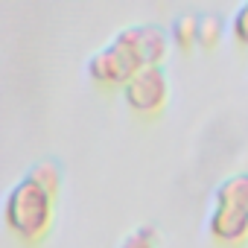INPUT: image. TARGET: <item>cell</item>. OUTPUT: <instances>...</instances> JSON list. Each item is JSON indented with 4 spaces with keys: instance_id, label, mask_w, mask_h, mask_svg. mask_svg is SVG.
I'll return each instance as SVG.
<instances>
[{
    "instance_id": "3957f363",
    "label": "cell",
    "mask_w": 248,
    "mask_h": 248,
    "mask_svg": "<svg viewBox=\"0 0 248 248\" xmlns=\"http://www.w3.org/2000/svg\"><path fill=\"white\" fill-rule=\"evenodd\" d=\"M210 228L219 239H239L248 233V216L233 210V207H216L213 219H210Z\"/></svg>"
},
{
    "instance_id": "5b68a950",
    "label": "cell",
    "mask_w": 248,
    "mask_h": 248,
    "mask_svg": "<svg viewBox=\"0 0 248 248\" xmlns=\"http://www.w3.org/2000/svg\"><path fill=\"white\" fill-rule=\"evenodd\" d=\"M30 178H32L38 187L50 190V193H56V190H59V184H62V172L56 170V164H38V167L30 172Z\"/></svg>"
},
{
    "instance_id": "6da1fadb",
    "label": "cell",
    "mask_w": 248,
    "mask_h": 248,
    "mask_svg": "<svg viewBox=\"0 0 248 248\" xmlns=\"http://www.w3.org/2000/svg\"><path fill=\"white\" fill-rule=\"evenodd\" d=\"M6 222L21 236L44 233L50 222V190L38 187L32 178L18 181L6 196Z\"/></svg>"
},
{
    "instance_id": "8992f818",
    "label": "cell",
    "mask_w": 248,
    "mask_h": 248,
    "mask_svg": "<svg viewBox=\"0 0 248 248\" xmlns=\"http://www.w3.org/2000/svg\"><path fill=\"white\" fill-rule=\"evenodd\" d=\"M123 248H158V236H155L152 228H138L126 236Z\"/></svg>"
},
{
    "instance_id": "7a4b0ae2",
    "label": "cell",
    "mask_w": 248,
    "mask_h": 248,
    "mask_svg": "<svg viewBox=\"0 0 248 248\" xmlns=\"http://www.w3.org/2000/svg\"><path fill=\"white\" fill-rule=\"evenodd\" d=\"M126 99L138 111H155L167 99V76H164V70L158 64L138 70L126 82Z\"/></svg>"
},
{
    "instance_id": "277c9868",
    "label": "cell",
    "mask_w": 248,
    "mask_h": 248,
    "mask_svg": "<svg viewBox=\"0 0 248 248\" xmlns=\"http://www.w3.org/2000/svg\"><path fill=\"white\" fill-rule=\"evenodd\" d=\"M216 202H219V207H233V210H239V213L248 216V175L228 178L219 187Z\"/></svg>"
}]
</instances>
